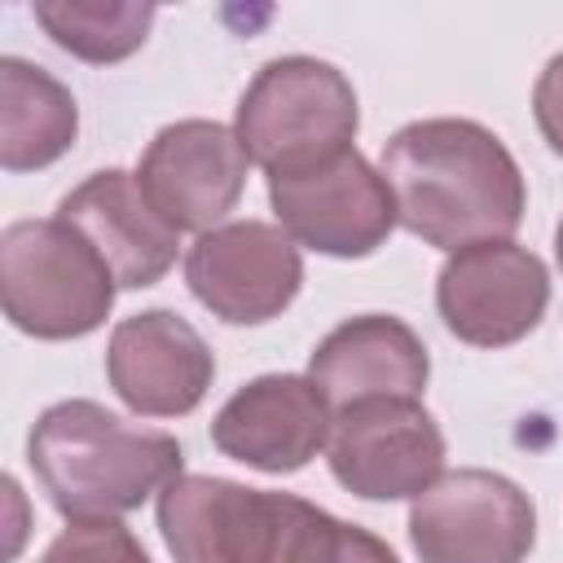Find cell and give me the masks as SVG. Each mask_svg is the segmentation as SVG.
Here are the masks:
<instances>
[{
    "label": "cell",
    "instance_id": "cell-1",
    "mask_svg": "<svg viewBox=\"0 0 563 563\" xmlns=\"http://www.w3.org/2000/svg\"><path fill=\"white\" fill-rule=\"evenodd\" d=\"M400 224L435 251L510 242L528 189L515 154L475 119H418L391 132L378 163Z\"/></svg>",
    "mask_w": 563,
    "mask_h": 563
},
{
    "label": "cell",
    "instance_id": "cell-6",
    "mask_svg": "<svg viewBox=\"0 0 563 563\" xmlns=\"http://www.w3.org/2000/svg\"><path fill=\"white\" fill-rule=\"evenodd\" d=\"M409 541L422 563H523L537 541V506L497 471H444L413 497Z\"/></svg>",
    "mask_w": 563,
    "mask_h": 563
},
{
    "label": "cell",
    "instance_id": "cell-15",
    "mask_svg": "<svg viewBox=\"0 0 563 563\" xmlns=\"http://www.w3.org/2000/svg\"><path fill=\"white\" fill-rule=\"evenodd\" d=\"M308 378L334 413L361 400H418L431 378V356L400 317L365 312L334 325L312 347Z\"/></svg>",
    "mask_w": 563,
    "mask_h": 563
},
{
    "label": "cell",
    "instance_id": "cell-18",
    "mask_svg": "<svg viewBox=\"0 0 563 563\" xmlns=\"http://www.w3.org/2000/svg\"><path fill=\"white\" fill-rule=\"evenodd\" d=\"M40 563H150V554L119 519H84L62 528Z\"/></svg>",
    "mask_w": 563,
    "mask_h": 563
},
{
    "label": "cell",
    "instance_id": "cell-8",
    "mask_svg": "<svg viewBox=\"0 0 563 563\" xmlns=\"http://www.w3.org/2000/svg\"><path fill=\"white\" fill-rule=\"evenodd\" d=\"M185 282L211 317L264 325L282 317L303 286L299 242L268 220H229L189 246Z\"/></svg>",
    "mask_w": 563,
    "mask_h": 563
},
{
    "label": "cell",
    "instance_id": "cell-13",
    "mask_svg": "<svg viewBox=\"0 0 563 563\" xmlns=\"http://www.w3.org/2000/svg\"><path fill=\"white\" fill-rule=\"evenodd\" d=\"M330 427L334 409L308 374H264L220 405L211 444L264 475H290L330 444Z\"/></svg>",
    "mask_w": 563,
    "mask_h": 563
},
{
    "label": "cell",
    "instance_id": "cell-5",
    "mask_svg": "<svg viewBox=\"0 0 563 563\" xmlns=\"http://www.w3.org/2000/svg\"><path fill=\"white\" fill-rule=\"evenodd\" d=\"M114 277L66 220H13L0 233V303L31 339H84L114 308Z\"/></svg>",
    "mask_w": 563,
    "mask_h": 563
},
{
    "label": "cell",
    "instance_id": "cell-9",
    "mask_svg": "<svg viewBox=\"0 0 563 563\" xmlns=\"http://www.w3.org/2000/svg\"><path fill=\"white\" fill-rule=\"evenodd\" d=\"M550 308V273L519 242H479L453 251L435 277L444 330L471 347H510L528 339Z\"/></svg>",
    "mask_w": 563,
    "mask_h": 563
},
{
    "label": "cell",
    "instance_id": "cell-14",
    "mask_svg": "<svg viewBox=\"0 0 563 563\" xmlns=\"http://www.w3.org/2000/svg\"><path fill=\"white\" fill-rule=\"evenodd\" d=\"M57 220H66L110 268L114 286L141 290L167 277L180 251V233L150 207L141 180L123 167L92 172L62 202Z\"/></svg>",
    "mask_w": 563,
    "mask_h": 563
},
{
    "label": "cell",
    "instance_id": "cell-7",
    "mask_svg": "<svg viewBox=\"0 0 563 563\" xmlns=\"http://www.w3.org/2000/svg\"><path fill=\"white\" fill-rule=\"evenodd\" d=\"M268 202L299 246L334 260L374 255L400 224L383 172H374L356 145L312 172L268 176Z\"/></svg>",
    "mask_w": 563,
    "mask_h": 563
},
{
    "label": "cell",
    "instance_id": "cell-11",
    "mask_svg": "<svg viewBox=\"0 0 563 563\" xmlns=\"http://www.w3.org/2000/svg\"><path fill=\"white\" fill-rule=\"evenodd\" d=\"M246 150L233 128L216 119H176L154 132L141 154L136 180L150 207L176 233H211L246 189Z\"/></svg>",
    "mask_w": 563,
    "mask_h": 563
},
{
    "label": "cell",
    "instance_id": "cell-10",
    "mask_svg": "<svg viewBox=\"0 0 563 563\" xmlns=\"http://www.w3.org/2000/svg\"><path fill=\"white\" fill-rule=\"evenodd\" d=\"M325 457L347 493L400 501L444 475V435L418 400H361L334 413Z\"/></svg>",
    "mask_w": 563,
    "mask_h": 563
},
{
    "label": "cell",
    "instance_id": "cell-3",
    "mask_svg": "<svg viewBox=\"0 0 563 563\" xmlns=\"http://www.w3.org/2000/svg\"><path fill=\"white\" fill-rule=\"evenodd\" d=\"M158 532L176 563H334L343 519L220 475H176L158 493Z\"/></svg>",
    "mask_w": 563,
    "mask_h": 563
},
{
    "label": "cell",
    "instance_id": "cell-4",
    "mask_svg": "<svg viewBox=\"0 0 563 563\" xmlns=\"http://www.w3.org/2000/svg\"><path fill=\"white\" fill-rule=\"evenodd\" d=\"M361 128L356 88L321 57H273L246 84L233 132L255 167L268 176L312 172L352 150Z\"/></svg>",
    "mask_w": 563,
    "mask_h": 563
},
{
    "label": "cell",
    "instance_id": "cell-20",
    "mask_svg": "<svg viewBox=\"0 0 563 563\" xmlns=\"http://www.w3.org/2000/svg\"><path fill=\"white\" fill-rule=\"evenodd\" d=\"M334 563H400V559L391 554V545H387L383 537H374V532H365V528H356V523H343Z\"/></svg>",
    "mask_w": 563,
    "mask_h": 563
},
{
    "label": "cell",
    "instance_id": "cell-16",
    "mask_svg": "<svg viewBox=\"0 0 563 563\" xmlns=\"http://www.w3.org/2000/svg\"><path fill=\"white\" fill-rule=\"evenodd\" d=\"M79 136V106L62 79L26 57H0V167L40 172Z\"/></svg>",
    "mask_w": 563,
    "mask_h": 563
},
{
    "label": "cell",
    "instance_id": "cell-12",
    "mask_svg": "<svg viewBox=\"0 0 563 563\" xmlns=\"http://www.w3.org/2000/svg\"><path fill=\"white\" fill-rule=\"evenodd\" d=\"M114 396L141 418H185L202 405L216 356L207 339L172 308H145L114 325L106 347Z\"/></svg>",
    "mask_w": 563,
    "mask_h": 563
},
{
    "label": "cell",
    "instance_id": "cell-2",
    "mask_svg": "<svg viewBox=\"0 0 563 563\" xmlns=\"http://www.w3.org/2000/svg\"><path fill=\"white\" fill-rule=\"evenodd\" d=\"M26 462L53 510L84 523L119 519L163 493L180 475L185 453L176 435L136 427L97 400H57L35 418Z\"/></svg>",
    "mask_w": 563,
    "mask_h": 563
},
{
    "label": "cell",
    "instance_id": "cell-19",
    "mask_svg": "<svg viewBox=\"0 0 563 563\" xmlns=\"http://www.w3.org/2000/svg\"><path fill=\"white\" fill-rule=\"evenodd\" d=\"M532 114L541 128V141L563 158V53L545 62V70L532 84Z\"/></svg>",
    "mask_w": 563,
    "mask_h": 563
},
{
    "label": "cell",
    "instance_id": "cell-17",
    "mask_svg": "<svg viewBox=\"0 0 563 563\" xmlns=\"http://www.w3.org/2000/svg\"><path fill=\"white\" fill-rule=\"evenodd\" d=\"M31 13L57 48L92 66L132 57L154 26V4L132 0H40Z\"/></svg>",
    "mask_w": 563,
    "mask_h": 563
},
{
    "label": "cell",
    "instance_id": "cell-21",
    "mask_svg": "<svg viewBox=\"0 0 563 563\" xmlns=\"http://www.w3.org/2000/svg\"><path fill=\"white\" fill-rule=\"evenodd\" d=\"M554 255H559V268H563V220H559V229H554Z\"/></svg>",
    "mask_w": 563,
    "mask_h": 563
}]
</instances>
